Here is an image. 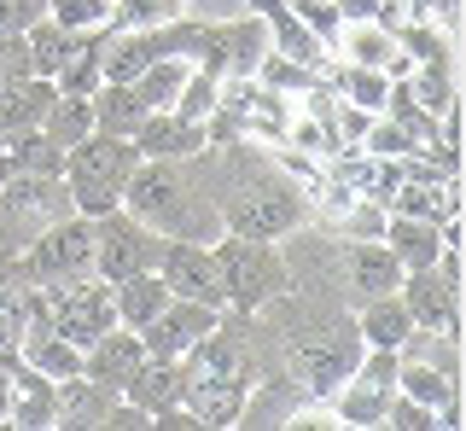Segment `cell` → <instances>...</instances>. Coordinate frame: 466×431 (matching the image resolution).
Wrapping results in <instances>:
<instances>
[{
  "label": "cell",
  "instance_id": "33",
  "mask_svg": "<svg viewBox=\"0 0 466 431\" xmlns=\"http://www.w3.org/2000/svg\"><path fill=\"white\" fill-rule=\"evenodd\" d=\"M187 70H193V65L169 53V59H152V65L140 70L135 88H140V99H146L152 111H169V105H175V94H181V82H187Z\"/></svg>",
  "mask_w": 466,
  "mask_h": 431
},
{
  "label": "cell",
  "instance_id": "24",
  "mask_svg": "<svg viewBox=\"0 0 466 431\" xmlns=\"http://www.w3.org/2000/svg\"><path fill=\"white\" fill-rule=\"evenodd\" d=\"M379 239L390 246V256H397L402 268H426V263H437V251H443V227L420 222V216H397V210H385V234Z\"/></svg>",
  "mask_w": 466,
  "mask_h": 431
},
{
  "label": "cell",
  "instance_id": "40",
  "mask_svg": "<svg viewBox=\"0 0 466 431\" xmlns=\"http://www.w3.org/2000/svg\"><path fill=\"white\" fill-rule=\"evenodd\" d=\"M408 18H431L437 30L461 35V0H408Z\"/></svg>",
  "mask_w": 466,
  "mask_h": 431
},
{
  "label": "cell",
  "instance_id": "34",
  "mask_svg": "<svg viewBox=\"0 0 466 431\" xmlns=\"http://www.w3.org/2000/svg\"><path fill=\"white\" fill-rule=\"evenodd\" d=\"M216 94H222V76H216V70H204V65H193L169 111H175V117H187V123H204L216 111Z\"/></svg>",
  "mask_w": 466,
  "mask_h": 431
},
{
  "label": "cell",
  "instance_id": "21",
  "mask_svg": "<svg viewBox=\"0 0 466 431\" xmlns=\"http://www.w3.org/2000/svg\"><path fill=\"white\" fill-rule=\"evenodd\" d=\"M58 414V379H47V373H35L18 356V373H12V408H6V426L18 431H47Z\"/></svg>",
  "mask_w": 466,
  "mask_h": 431
},
{
  "label": "cell",
  "instance_id": "7",
  "mask_svg": "<svg viewBox=\"0 0 466 431\" xmlns=\"http://www.w3.org/2000/svg\"><path fill=\"white\" fill-rule=\"evenodd\" d=\"M397 362H402L397 350H373V344L361 350V362L350 367V379L327 396L344 431H373L385 420V402L397 396Z\"/></svg>",
  "mask_w": 466,
  "mask_h": 431
},
{
  "label": "cell",
  "instance_id": "16",
  "mask_svg": "<svg viewBox=\"0 0 466 431\" xmlns=\"http://www.w3.org/2000/svg\"><path fill=\"white\" fill-rule=\"evenodd\" d=\"M332 59H344V65H373V70H385L390 82H402L408 70H414V59L397 47V35H390L385 24H373V18L339 24V35H332Z\"/></svg>",
  "mask_w": 466,
  "mask_h": 431
},
{
  "label": "cell",
  "instance_id": "8",
  "mask_svg": "<svg viewBox=\"0 0 466 431\" xmlns=\"http://www.w3.org/2000/svg\"><path fill=\"white\" fill-rule=\"evenodd\" d=\"M169 239L152 234L146 222H135L128 210H111L94 222V275L99 280H123V275H146V268H157V256H164Z\"/></svg>",
  "mask_w": 466,
  "mask_h": 431
},
{
  "label": "cell",
  "instance_id": "28",
  "mask_svg": "<svg viewBox=\"0 0 466 431\" xmlns=\"http://www.w3.org/2000/svg\"><path fill=\"white\" fill-rule=\"evenodd\" d=\"M0 157L12 164V175H65V146H53L41 128L0 135Z\"/></svg>",
  "mask_w": 466,
  "mask_h": 431
},
{
  "label": "cell",
  "instance_id": "10",
  "mask_svg": "<svg viewBox=\"0 0 466 431\" xmlns=\"http://www.w3.org/2000/svg\"><path fill=\"white\" fill-rule=\"evenodd\" d=\"M397 297L408 304L420 333H461V275H449V268H402V286Z\"/></svg>",
  "mask_w": 466,
  "mask_h": 431
},
{
  "label": "cell",
  "instance_id": "31",
  "mask_svg": "<svg viewBox=\"0 0 466 431\" xmlns=\"http://www.w3.org/2000/svg\"><path fill=\"white\" fill-rule=\"evenodd\" d=\"M35 128L53 140V146H76L82 135H94V94H65V88H58L53 105H47V117H41Z\"/></svg>",
  "mask_w": 466,
  "mask_h": 431
},
{
  "label": "cell",
  "instance_id": "32",
  "mask_svg": "<svg viewBox=\"0 0 466 431\" xmlns=\"http://www.w3.org/2000/svg\"><path fill=\"white\" fill-rule=\"evenodd\" d=\"M251 76L262 82V88H274V94H309V88H320L327 82V70H315V65H303V59H291V53H262L257 59V70Z\"/></svg>",
  "mask_w": 466,
  "mask_h": 431
},
{
  "label": "cell",
  "instance_id": "11",
  "mask_svg": "<svg viewBox=\"0 0 466 431\" xmlns=\"http://www.w3.org/2000/svg\"><path fill=\"white\" fill-rule=\"evenodd\" d=\"M262 53H268V24H262L257 12H245V18H210L204 53L193 65L216 70V76H251Z\"/></svg>",
  "mask_w": 466,
  "mask_h": 431
},
{
  "label": "cell",
  "instance_id": "18",
  "mask_svg": "<svg viewBox=\"0 0 466 431\" xmlns=\"http://www.w3.org/2000/svg\"><path fill=\"white\" fill-rule=\"evenodd\" d=\"M123 396L146 414V426H152V414L181 408V396H187V356H146V362L135 367V379L123 385Z\"/></svg>",
  "mask_w": 466,
  "mask_h": 431
},
{
  "label": "cell",
  "instance_id": "13",
  "mask_svg": "<svg viewBox=\"0 0 466 431\" xmlns=\"http://www.w3.org/2000/svg\"><path fill=\"white\" fill-rule=\"evenodd\" d=\"M339 280H344L350 309H356V304H368L379 292H397L402 263L390 256L385 239H339Z\"/></svg>",
  "mask_w": 466,
  "mask_h": 431
},
{
  "label": "cell",
  "instance_id": "6",
  "mask_svg": "<svg viewBox=\"0 0 466 431\" xmlns=\"http://www.w3.org/2000/svg\"><path fill=\"white\" fill-rule=\"evenodd\" d=\"M58 216H70L65 175H12L0 186V256H18Z\"/></svg>",
  "mask_w": 466,
  "mask_h": 431
},
{
  "label": "cell",
  "instance_id": "36",
  "mask_svg": "<svg viewBox=\"0 0 466 431\" xmlns=\"http://www.w3.org/2000/svg\"><path fill=\"white\" fill-rule=\"evenodd\" d=\"M116 0H47V18L65 24V30H94V24L111 18Z\"/></svg>",
  "mask_w": 466,
  "mask_h": 431
},
{
  "label": "cell",
  "instance_id": "25",
  "mask_svg": "<svg viewBox=\"0 0 466 431\" xmlns=\"http://www.w3.org/2000/svg\"><path fill=\"white\" fill-rule=\"evenodd\" d=\"M116 391H106V385H94L87 373H70V379H58V414L53 426H106Z\"/></svg>",
  "mask_w": 466,
  "mask_h": 431
},
{
  "label": "cell",
  "instance_id": "2",
  "mask_svg": "<svg viewBox=\"0 0 466 431\" xmlns=\"http://www.w3.org/2000/svg\"><path fill=\"white\" fill-rule=\"evenodd\" d=\"M123 210L146 222L164 239H193V246H210L222 239V216H216V198L204 193V181L187 169V157H140V169L123 186Z\"/></svg>",
  "mask_w": 466,
  "mask_h": 431
},
{
  "label": "cell",
  "instance_id": "35",
  "mask_svg": "<svg viewBox=\"0 0 466 431\" xmlns=\"http://www.w3.org/2000/svg\"><path fill=\"white\" fill-rule=\"evenodd\" d=\"M187 6H193V0H116V6H111V24H116V30H152V24L181 18Z\"/></svg>",
  "mask_w": 466,
  "mask_h": 431
},
{
  "label": "cell",
  "instance_id": "23",
  "mask_svg": "<svg viewBox=\"0 0 466 431\" xmlns=\"http://www.w3.org/2000/svg\"><path fill=\"white\" fill-rule=\"evenodd\" d=\"M58 82L53 76H18V82H0V135H18V128H35L47 117Z\"/></svg>",
  "mask_w": 466,
  "mask_h": 431
},
{
  "label": "cell",
  "instance_id": "29",
  "mask_svg": "<svg viewBox=\"0 0 466 431\" xmlns=\"http://www.w3.org/2000/svg\"><path fill=\"white\" fill-rule=\"evenodd\" d=\"M24 41H29V65H35V76H53V82H58V70H65V65L82 53L87 30H65V24L41 18L35 30H24Z\"/></svg>",
  "mask_w": 466,
  "mask_h": 431
},
{
  "label": "cell",
  "instance_id": "37",
  "mask_svg": "<svg viewBox=\"0 0 466 431\" xmlns=\"http://www.w3.org/2000/svg\"><path fill=\"white\" fill-rule=\"evenodd\" d=\"M385 431H437V414L426 408V402H414V396H390L385 402V420H379Z\"/></svg>",
  "mask_w": 466,
  "mask_h": 431
},
{
  "label": "cell",
  "instance_id": "19",
  "mask_svg": "<svg viewBox=\"0 0 466 431\" xmlns=\"http://www.w3.org/2000/svg\"><path fill=\"white\" fill-rule=\"evenodd\" d=\"M251 12L268 24V47L274 53H291V59H303V65H315V70L332 65V47L298 18V12H291V0H251Z\"/></svg>",
  "mask_w": 466,
  "mask_h": 431
},
{
  "label": "cell",
  "instance_id": "22",
  "mask_svg": "<svg viewBox=\"0 0 466 431\" xmlns=\"http://www.w3.org/2000/svg\"><path fill=\"white\" fill-rule=\"evenodd\" d=\"M356 333L361 344H373V350H402L408 333H414V315L397 292H379L368 304H356Z\"/></svg>",
  "mask_w": 466,
  "mask_h": 431
},
{
  "label": "cell",
  "instance_id": "3",
  "mask_svg": "<svg viewBox=\"0 0 466 431\" xmlns=\"http://www.w3.org/2000/svg\"><path fill=\"white\" fill-rule=\"evenodd\" d=\"M140 169V146L123 135H82L76 146H65V193H70V210L99 222V216L123 210V186L128 175Z\"/></svg>",
  "mask_w": 466,
  "mask_h": 431
},
{
  "label": "cell",
  "instance_id": "27",
  "mask_svg": "<svg viewBox=\"0 0 466 431\" xmlns=\"http://www.w3.org/2000/svg\"><path fill=\"white\" fill-rule=\"evenodd\" d=\"M146 111H152V105L140 99L135 82H99V88H94V128H99V135H123L128 140L140 128Z\"/></svg>",
  "mask_w": 466,
  "mask_h": 431
},
{
  "label": "cell",
  "instance_id": "41",
  "mask_svg": "<svg viewBox=\"0 0 466 431\" xmlns=\"http://www.w3.org/2000/svg\"><path fill=\"white\" fill-rule=\"evenodd\" d=\"M12 373H18V350L0 356V426H6V408H12Z\"/></svg>",
  "mask_w": 466,
  "mask_h": 431
},
{
  "label": "cell",
  "instance_id": "14",
  "mask_svg": "<svg viewBox=\"0 0 466 431\" xmlns=\"http://www.w3.org/2000/svg\"><path fill=\"white\" fill-rule=\"evenodd\" d=\"M210 326H216V309H210V304L169 297V304L157 309L146 326H135V333H140V344H146V356H187L204 333H210Z\"/></svg>",
  "mask_w": 466,
  "mask_h": 431
},
{
  "label": "cell",
  "instance_id": "38",
  "mask_svg": "<svg viewBox=\"0 0 466 431\" xmlns=\"http://www.w3.org/2000/svg\"><path fill=\"white\" fill-rule=\"evenodd\" d=\"M47 18V0H0V35H24Z\"/></svg>",
  "mask_w": 466,
  "mask_h": 431
},
{
  "label": "cell",
  "instance_id": "1",
  "mask_svg": "<svg viewBox=\"0 0 466 431\" xmlns=\"http://www.w3.org/2000/svg\"><path fill=\"white\" fill-rule=\"evenodd\" d=\"M268 373H286L268 321H262V315H245V309H216V326L187 350L181 408L193 414L204 431H228L239 420L251 385L268 379Z\"/></svg>",
  "mask_w": 466,
  "mask_h": 431
},
{
  "label": "cell",
  "instance_id": "17",
  "mask_svg": "<svg viewBox=\"0 0 466 431\" xmlns=\"http://www.w3.org/2000/svg\"><path fill=\"white\" fill-rule=\"evenodd\" d=\"M140 362H146V344H140L135 326H123V321H116L111 333H99V338L82 350V373H87L94 385H106V391H116V396H123V385L135 379Z\"/></svg>",
  "mask_w": 466,
  "mask_h": 431
},
{
  "label": "cell",
  "instance_id": "12",
  "mask_svg": "<svg viewBox=\"0 0 466 431\" xmlns=\"http://www.w3.org/2000/svg\"><path fill=\"white\" fill-rule=\"evenodd\" d=\"M157 275H164L169 297H193V304L228 309L222 268H216V251H210V246H193V239H169L164 256H157Z\"/></svg>",
  "mask_w": 466,
  "mask_h": 431
},
{
  "label": "cell",
  "instance_id": "9",
  "mask_svg": "<svg viewBox=\"0 0 466 431\" xmlns=\"http://www.w3.org/2000/svg\"><path fill=\"white\" fill-rule=\"evenodd\" d=\"M47 315H53V333L70 338L76 350H87L99 333L116 326V304H111V280L82 275L65 286H47Z\"/></svg>",
  "mask_w": 466,
  "mask_h": 431
},
{
  "label": "cell",
  "instance_id": "39",
  "mask_svg": "<svg viewBox=\"0 0 466 431\" xmlns=\"http://www.w3.org/2000/svg\"><path fill=\"white\" fill-rule=\"evenodd\" d=\"M18 76H35V65H29V41L24 35H0V82H18Z\"/></svg>",
  "mask_w": 466,
  "mask_h": 431
},
{
  "label": "cell",
  "instance_id": "20",
  "mask_svg": "<svg viewBox=\"0 0 466 431\" xmlns=\"http://www.w3.org/2000/svg\"><path fill=\"white\" fill-rule=\"evenodd\" d=\"M128 140L140 146V157H193V152L210 146L204 123H187V117H175V111H146Z\"/></svg>",
  "mask_w": 466,
  "mask_h": 431
},
{
  "label": "cell",
  "instance_id": "5",
  "mask_svg": "<svg viewBox=\"0 0 466 431\" xmlns=\"http://www.w3.org/2000/svg\"><path fill=\"white\" fill-rule=\"evenodd\" d=\"M12 268L24 275V286H65V280L94 275V222L76 216V210L58 216V222H47L18 256H12Z\"/></svg>",
  "mask_w": 466,
  "mask_h": 431
},
{
  "label": "cell",
  "instance_id": "26",
  "mask_svg": "<svg viewBox=\"0 0 466 431\" xmlns=\"http://www.w3.org/2000/svg\"><path fill=\"white\" fill-rule=\"evenodd\" d=\"M111 304H116V321L123 326H146L157 309L169 304V286L157 268H146V275H123V280H111Z\"/></svg>",
  "mask_w": 466,
  "mask_h": 431
},
{
  "label": "cell",
  "instance_id": "30",
  "mask_svg": "<svg viewBox=\"0 0 466 431\" xmlns=\"http://www.w3.org/2000/svg\"><path fill=\"white\" fill-rule=\"evenodd\" d=\"M327 88L350 99V105H361V111H385V94H390V76L385 70H373V65H344V59H332L327 65Z\"/></svg>",
  "mask_w": 466,
  "mask_h": 431
},
{
  "label": "cell",
  "instance_id": "4",
  "mask_svg": "<svg viewBox=\"0 0 466 431\" xmlns=\"http://www.w3.org/2000/svg\"><path fill=\"white\" fill-rule=\"evenodd\" d=\"M216 251V268H222V292H228V309H245L257 315L268 297H280L291 286V268H286V251L274 239H245V234H222L210 239Z\"/></svg>",
  "mask_w": 466,
  "mask_h": 431
},
{
  "label": "cell",
  "instance_id": "15",
  "mask_svg": "<svg viewBox=\"0 0 466 431\" xmlns=\"http://www.w3.org/2000/svg\"><path fill=\"white\" fill-rule=\"evenodd\" d=\"M397 356H402L397 362V391L426 402V408L437 414V431L461 426V379L455 373H443L437 362H426V356H414V350H397Z\"/></svg>",
  "mask_w": 466,
  "mask_h": 431
}]
</instances>
